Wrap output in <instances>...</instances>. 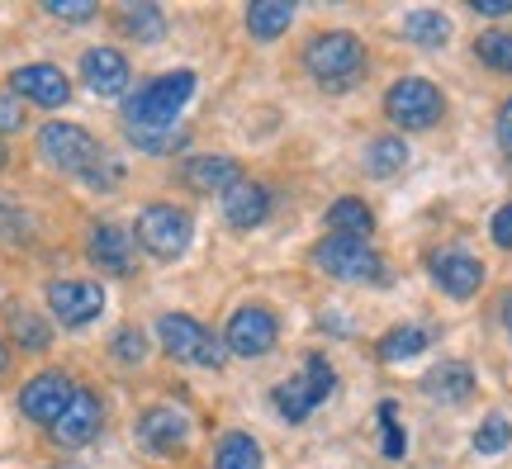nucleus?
<instances>
[{
  "label": "nucleus",
  "mask_w": 512,
  "mask_h": 469,
  "mask_svg": "<svg viewBox=\"0 0 512 469\" xmlns=\"http://www.w3.org/2000/svg\"><path fill=\"white\" fill-rule=\"evenodd\" d=\"M304 72L328 95H342V91H351V86H361V76H366V48H361V38L347 34V29H323V34H313L309 48H304Z\"/></svg>",
  "instance_id": "nucleus-1"
},
{
  "label": "nucleus",
  "mask_w": 512,
  "mask_h": 469,
  "mask_svg": "<svg viewBox=\"0 0 512 469\" xmlns=\"http://www.w3.org/2000/svg\"><path fill=\"white\" fill-rule=\"evenodd\" d=\"M190 95H195V72H166L157 81H147L138 95H128V128L133 133H166V128L176 124V114L190 105Z\"/></svg>",
  "instance_id": "nucleus-2"
},
{
  "label": "nucleus",
  "mask_w": 512,
  "mask_h": 469,
  "mask_svg": "<svg viewBox=\"0 0 512 469\" xmlns=\"http://www.w3.org/2000/svg\"><path fill=\"white\" fill-rule=\"evenodd\" d=\"M157 342L171 361H185V365H204V370H219L228 361V346L223 337H214L204 323H195L190 313H162L157 318Z\"/></svg>",
  "instance_id": "nucleus-3"
},
{
  "label": "nucleus",
  "mask_w": 512,
  "mask_h": 469,
  "mask_svg": "<svg viewBox=\"0 0 512 469\" xmlns=\"http://www.w3.org/2000/svg\"><path fill=\"white\" fill-rule=\"evenodd\" d=\"M313 266L328 275V280H342V285H380L384 275V256L370 252L366 242H356V237H323L318 247H313Z\"/></svg>",
  "instance_id": "nucleus-4"
},
{
  "label": "nucleus",
  "mask_w": 512,
  "mask_h": 469,
  "mask_svg": "<svg viewBox=\"0 0 512 469\" xmlns=\"http://www.w3.org/2000/svg\"><path fill=\"white\" fill-rule=\"evenodd\" d=\"M337 389V370L328 365V356H304V370L290 379V384H280L271 394L275 413L285 417V422H309V413L323 403V398Z\"/></svg>",
  "instance_id": "nucleus-5"
},
{
  "label": "nucleus",
  "mask_w": 512,
  "mask_h": 469,
  "mask_svg": "<svg viewBox=\"0 0 512 469\" xmlns=\"http://www.w3.org/2000/svg\"><path fill=\"white\" fill-rule=\"evenodd\" d=\"M384 114H389L403 133H422V128L441 124L446 95H441L432 81H422V76H403V81H394L389 95H384Z\"/></svg>",
  "instance_id": "nucleus-6"
},
{
  "label": "nucleus",
  "mask_w": 512,
  "mask_h": 469,
  "mask_svg": "<svg viewBox=\"0 0 512 469\" xmlns=\"http://www.w3.org/2000/svg\"><path fill=\"white\" fill-rule=\"evenodd\" d=\"M38 152H43V162L67 171V176H86L105 157V147L95 143V133H86L81 124H43L38 128Z\"/></svg>",
  "instance_id": "nucleus-7"
},
{
  "label": "nucleus",
  "mask_w": 512,
  "mask_h": 469,
  "mask_svg": "<svg viewBox=\"0 0 512 469\" xmlns=\"http://www.w3.org/2000/svg\"><path fill=\"white\" fill-rule=\"evenodd\" d=\"M133 228H138L143 252L157 256V261H176L190 247V214L176 209V204H147Z\"/></svg>",
  "instance_id": "nucleus-8"
},
{
  "label": "nucleus",
  "mask_w": 512,
  "mask_h": 469,
  "mask_svg": "<svg viewBox=\"0 0 512 469\" xmlns=\"http://www.w3.org/2000/svg\"><path fill=\"white\" fill-rule=\"evenodd\" d=\"M275 342H280V323H275L271 308H261V304L238 308V313L228 318V327H223V346H228L233 356H247V361L271 356Z\"/></svg>",
  "instance_id": "nucleus-9"
},
{
  "label": "nucleus",
  "mask_w": 512,
  "mask_h": 469,
  "mask_svg": "<svg viewBox=\"0 0 512 469\" xmlns=\"http://www.w3.org/2000/svg\"><path fill=\"white\" fill-rule=\"evenodd\" d=\"M72 375H62V370H43V375H34L29 384H24V394H19V413L29 417V422H38V427H53L57 417H62V408L72 403Z\"/></svg>",
  "instance_id": "nucleus-10"
},
{
  "label": "nucleus",
  "mask_w": 512,
  "mask_h": 469,
  "mask_svg": "<svg viewBox=\"0 0 512 469\" xmlns=\"http://www.w3.org/2000/svg\"><path fill=\"white\" fill-rule=\"evenodd\" d=\"M48 308H53V318L62 327H86L100 318L105 289L95 285V280H53L48 285Z\"/></svg>",
  "instance_id": "nucleus-11"
},
{
  "label": "nucleus",
  "mask_w": 512,
  "mask_h": 469,
  "mask_svg": "<svg viewBox=\"0 0 512 469\" xmlns=\"http://www.w3.org/2000/svg\"><path fill=\"white\" fill-rule=\"evenodd\" d=\"M100 427H105V403H100L91 389H76L72 403H67L62 417L53 422V441L67 446V451H76V446H91L95 436H100Z\"/></svg>",
  "instance_id": "nucleus-12"
},
{
  "label": "nucleus",
  "mask_w": 512,
  "mask_h": 469,
  "mask_svg": "<svg viewBox=\"0 0 512 469\" xmlns=\"http://www.w3.org/2000/svg\"><path fill=\"white\" fill-rule=\"evenodd\" d=\"M10 91L24 95V100L38 109H62L72 100V81L57 72L53 62H29V67L10 72Z\"/></svg>",
  "instance_id": "nucleus-13"
},
{
  "label": "nucleus",
  "mask_w": 512,
  "mask_h": 469,
  "mask_svg": "<svg viewBox=\"0 0 512 469\" xmlns=\"http://www.w3.org/2000/svg\"><path fill=\"white\" fill-rule=\"evenodd\" d=\"M432 280H437L451 299H470V294H479V285H484V261L470 256L465 247H441V252H432Z\"/></svg>",
  "instance_id": "nucleus-14"
},
{
  "label": "nucleus",
  "mask_w": 512,
  "mask_h": 469,
  "mask_svg": "<svg viewBox=\"0 0 512 469\" xmlns=\"http://www.w3.org/2000/svg\"><path fill=\"white\" fill-rule=\"evenodd\" d=\"M138 441L152 455H176L190 441V417L181 408H147L138 417Z\"/></svg>",
  "instance_id": "nucleus-15"
},
{
  "label": "nucleus",
  "mask_w": 512,
  "mask_h": 469,
  "mask_svg": "<svg viewBox=\"0 0 512 469\" xmlns=\"http://www.w3.org/2000/svg\"><path fill=\"white\" fill-rule=\"evenodd\" d=\"M81 76H86V86H91L95 95H105V100H114V95L128 91V57L119 53V48H86L81 53Z\"/></svg>",
  "instance_id": "nucleus-16"
},
{
  "label": "nucleus",
  "mask_w": 512,
  "mask_h": 469,
  "mask_svg": "<svg viewBox=\"0 0 512 469\" xmlns=\"http://www.w3.org/2000/svg\"><path fill=\"white\" fill-rule=\"evenodd\" d=\"M86 252H91V261L100 271H110V275L133 271V237H128L119 223H91Z\"/></svg>",
  "instance_id": "nucleus-17"
},
{
  "label": "nucleus",
  "mask_w": 512,
  "mask_h": 469,
  "mask_svg": "<svg viewBox=\"0 0 512 469\" xmlns=\"http://www.w3.org/2000/svg\"><path fill=\"white\" fill-rule=\"evenodd\" d=\"M271 214V190L256 181H238L228 195H223V218H228V228H261Z\"/></svg>",
  "instance_id": "nucleus-18"
},
{
  "label": "nucleus",
  "mask_w": 512,
  "mask_h": 469,
  "mask_svg": "<svg viewBox=\"0 0 512 469\" xmlns=\"http://www.w3.org/2000/svg\"><path fill=\"white\" fill-rule=\"evenodd\" d=\"M181 181L195 190V195H228L233 185L242 181V166L233 157H190L181 171Z\"/></svg>",
  "instance_id": "nucleus-19"
},
{
  "label": "nucleus",
  "mask_w": 512,
  "mask_h": 469,
  "mask_svg": "<svg viewBox=\"0 0 512 469\" xmlns=\"http://www.w3.org/2000/svg\"><path fill=\"white\" fill-rule=\"evenodd\" d=\"M422 389H427V398H437V403H465V398L475 394V370L465 361H446L422 379Z\"/></svg>",
  "instance_id": "nucleus-20"
},
{
  "label": "nucleus",
  "mask_w": 512,
  "mask_h": 469,
  "mask_svg": "<svg viewBox=\"0 0 512 469\" xmlns=\"http://www.w3.org/2000/svg\"><path fill=\"white\" fill-rule=\"evenodd\" d=\"M290 24H294L290 0H256L252 10H247V34H252L256 43H275Z\"/></svg>",
  "instance_id": "nucleus-21"
},
{
  "label": "nucleus",
  "mask_w": 512,
  "mask_h": 469,
  "mask_svg": "<svg viewBox=\"0 0 512 469\" xmlns=\"http://www.w3.org/2000/svg\"><path fill=\"white\" fill-rule=\"evenodd\" d=\"M323 228H328L332 237H356V242H366L370 228H375V214H370L361 199H337L328 209V218H323Z\"/></svg>",
  "instance_id": "nucleus-22"
},
{
  "label": "nucleus",
  "mask_w": 512,
  "mask_h": 469,
  "mask_svg": "<svg viewBox=\"0 0 512 469\" xmlns=\"http://www.w3.org/2000/svg\"><path fill=\"white\" fill-rule=\"evenodd\" d=\"M119 29L128 38H138V43H162L166 38V15L157 5H147V0H133L119 10Z\"/></svg>",
  "instance_id": "nucleus-23"
},
{
  "label": "nucleus",
  "mask_w": 512,
  "mask_h": 469,
  "mask_svg": "<svg viewBox=\"0 0 512 469\" xmlns=\"http://www.w3.org/2000/svg\"><path fill=\"white\" fill-rule=\"evenodd\" d=\"M214 469H266L256 436H247V432L219 436V446H214Z\"/></svg>",
  "instance_id": "nucleus-24"
},
{
  "label": "nucleus",
  "mask_w": 512,
  "mask_h": 469,
  "mask_svg": "<svg viewBox=\"0 0 512 469\" xmlns=\"http://www.w3.org/2000/svg\"><path fill=\"white\" fill-rule=\"evenodd\" d=\"M403 38L418 43V48H446L451 19L441 15V10H413V15H403Z\"/></svg>",
  "instance_id": "nucleus-25"
},
{
  "label": "nucleus",
  "mask_w": 512,
  "mask_h": 469,
  "mask_svg": "<svg viewBox=\"0 0 512 469\" xmlns=\"http://www.w3.org/2000/svg\"><path fill=\"white\" fill-rule=\"evenodd\" d=\"M432 346V337L422 332V327H394V332H384L380 342V361L399 365V361H413V356H422Z\"/></svg>",
  "instance_id": "nucleus-26"
},
{
  "label": "nucleus",
  "mask_w": 512,
  "mask_h": 469,
  "mask_svg": "<svg viewBox=\"0 0 512 469\" xmlns=\"http://www.w3.org/2000/svg\"><path fill=\"white\" fill-rule=\"evenodd\" d=\"M475 57L489 67V72L512 76V29H489V34L475 38Z\"/></svg>",
  "instance_id": "nucleus-27"
},
{
  "label": "nucleus",
  "mask_w": 512,
  "mask_h": 469,
  "mask_svg": "<svg viewBox=\"0 0 512 469\" xmlns=\"http://www.w3.org/2000/svg\"><path fill=\"white\" fill-rule=\"evenodd\" d=\"M403 162H408V147H403V138H375V143L366 147V171L370 176H399Z\"/></svg>",
  "instance_id": "nucleus-28"
},
{
  "label": "nucleus",
  "mask_w": 512,
  "mask_h": 469,
  "mask_svg": "<svg viewBox=\"0 0 512 469\" xmlns=\"http://www.w3.org/2000/svg\"><path fill=\"white\" fill-rule=\"evenodd\" d=\"M10 332H15V342L24 346V351H43V346L53 342L48 323H43L38 313H29V308H15V313H10Z\"/></svg>",
  "instance_id": "nucleus-29"
},
{
  "label": "nucleus",
  "mask_w": 512,
  "mask_h": 469,
  "mask_svg": "<svg viewBox=\"0 0 512 469\" xmlns=\"http://www.w3.org/2000/svg\"><path fill=\"white\" fill-rule=\"evenodd\" d=\"M512 446V422L508 417H484L479 422V432H475V451L479 455H498V451H508Z\"/></svg>",
  "instance_id": "nucleus-30"
},
{
  "label": "nucleus",
  "mask_w": 512,
  "mask_h": 469,
  "mask_svg": "<svg viewBox=\"0 0 512 469\" xmlns=\"http://www.w3.org/2000/svg\"><path fill=\"white\" fill-rule=\"evenodd\" d=\"M380 427H384V455H389V460H403V455H408V436H403L399 417H394V403H380Z\"/></svg>",
  "instance_id": "nucleus-31"
},
{
  "label": "nucleus",
  "mask_w": 512,
  "mask_h": 469,
  "mask_svg": "<svg viewBox=\"0 0 512 469\" xmlns=\"http://www.w3.org/2000/svg\"><path fill=\"white\" fill-rule=\"evenodd\" d=\"M24 237H29V214L10 199H0V242H24Z\"/></svg>",
  "instance_id": "nucleus-32"
},
{
  "label": "nucleus",
  "mask_w": 512,
  "mask_h": 469,
  "mask_svg": "<svg viewBox=\"0 0 512 469\" xmlns=\"http://www.w3.org/2000/svg\"><path fill=\"white\" fill-rule=\"evenodd\" d=\"M119 181H124V162H119L114 152H105V157L86 171V185H95V190H114Z\"/></svg>",
  "instance_id": "nucleus-33"
},
{
  "label": "nucleus",
  "mask_w": 512,
  "mask_h": 469,
  "mask_svg": "<svg viewBox=\"0 0 512 469\" xmlns=\"http://www.w3.org/2000/svg\"><path fill=\"white\" fill-rule=\"evenodd\" d=\"M128 138L143 147V152H152V157H166V152H176L185 143V133H176V128H166V133H133L128 128Z\"/></svg>",
  "instance_id": "nucleus-34"
},
{
  "label": "nucleus",
  "mask_w": 512,
  "mask_h": 469,
  "mask_svg": "<svg viewBox=\"0 0 512 469\" xmlns=\"http://www.w3.org/2000/svg\"><path fill=\"white\" fill-rule=\"evenodd\" d=\"M43 10L53 19H67V24H86V19H95V0H43Z\"/></svg>",
  "instance_id": "nucleus-35"
},
{
  "label": "nucleus",
  "mask_w": 512,
  "mask_h": 469,
  "mask_svg": "<svg viewBox=\"0 0 512 469\" xmlns=\"http://www.w3.org/2000/svg\"><path fill=\"white\" fill-rule=\"evenodd\" d=\"M114 356H119V361H143L147 356V337L143 332H138V327H124V332H119V337H114Z\"/></svg>",
  "instance_id": "nucleus-36"
},
{
  "label": "nucleus",
  "mask_w": 512,
  "mask_h": 469,
  "mask_svg": "<svg viewBox=\"0 0 512 469\" xmlns=\"http://www.w3.org/2000/svg\"><path fill=\"white\" fill-rule=\"evenodd\" d=\"M489 237H494L503 252H512V204H503V209L489 218Z\"/></svg>",
  "instance_id": "nucleus-37"
},
{
  "label": "nucleus",
  "mask_w": 512,
  "mask_h": 469,
  "mask_svg": "<svg viewBox=\"0 0 512 469\" xmlns=\"http://www.w3.org/2000/svg\"><path fill=\"white\" fill-rule=\"evenodd\" d=\"M19 124H24V114H19V105L10 100V95H0V133H15Z\"/></svg>",
  "instance_id": "nucleus-38"
},
{
  "label": "nucleus",
  "mask_w": 512,
  "mask_h": 469,
  "mask_svg": "<svg viewBox=\"0 0 512 469\" xmlns=\"http://www.w3.org/2000/svg\"><path fill=\"white\" fill-rule=\"evenodd\" d=\"M498 143H503V152L512 157V95L503 100V109H498Z\"/></svg>",
  "instance_id": "nucleus-39"
},
{
  "label": "nucleus",
  "mask_w": 512,
  "mask_h": 469,
  "mask_svg": "<svg viewBox=\"0 0 512 469\" xmlns=\"http://www.w3.org/2000/svg\"><path fill=\"white\" fill-rule=\"evenodd\" d=\"M475 5V15H512V0H470Z\"/></svg>",
  "instance_id": "nucleus-40"
},
{
  "label": "nucleus",
  "mask_w": 512,
  "mask_h": 469,
  "mask_svg": "<svg viewBox=\"0 0 512 469\" xmlns=\"http://www.w3.org/2000/svg\"><path fill=\"white\" fill-rule=\"evenodd\" d=\"M503 327H508V332H512V294H508V299H503Z\"/></svg>",
  "instance_id": "nucleus-41"
},
{
  "label": "nucleus",
  "mask_w": 512,
  "mask_h": 469,
  "mask_svg": "<svg viewBox=\"0 0 512 469\" xmlns=\"http://www.w3.org/2000/svg\"><path fill=\"white\" fill-rule=\"evenodd\" d=\"M5 365H10V351H5V342H0V375H5Z\"/></svg>",
  "instance_id": "nucleus-42"
},
{
  "label": "nucleus",
  "mask_w": 512,
  "mask_h": 469,
  "mask_svg": "<svg viewBox=\"0 0 512 469\" xmlns=\"http://www.w3.org/2000/svg\"><path fill=\"white\" fill-rule=\"evenodd\" d=\"M5 162H10V152H5V147H0V171H5Z\"/></svg>",
  "instance_id": "nucleus-43"
},
{
  "label": "nucleus",
  "mask_w": 512,
  "mask_h": 469,
  "mask_svg": "<svg viewBox=\"0 0 512 469\" xmlns=\"http://www.w3.org/2000/svg\"><path fill=\"white\" fill-rule=\"evenodd\" d=\"M57 469H76V465H57Z\"/></svg>",
  "instance_id": "nucleus-44"
}]
</instances>
